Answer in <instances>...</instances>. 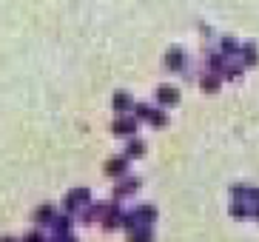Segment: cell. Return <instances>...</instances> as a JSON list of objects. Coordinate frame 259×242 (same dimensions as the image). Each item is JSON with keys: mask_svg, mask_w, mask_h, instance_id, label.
Wrapping results in <instances>:
<instances>
[{"mask_svg": "<svg viewBox=\"0 0 259 242\" xmlns=\"http://www.w3.org/2000/svg\"><path fill=\"white\" fill-rule=\"evenodd\" d=\"M37 220H40V222L52 220V208H40V211H37Z\"/></svg>", "mask_w": 259, "mask_h": 242, "instance_id": "cell-1", "label": "cell"}]
</instances>
